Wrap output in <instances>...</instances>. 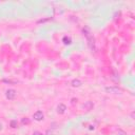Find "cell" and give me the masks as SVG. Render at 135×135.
Masks as SVG:
<instances>
[{"mask_svg":"<svg viewBox=\"0 0 135 135\" xmlns=\"http://www.w3.org/2000/svg\"><path fill=\"white\" fill-rule=\"evenodd\" d=\"M83 34H84V36L87 37V39H88V41H89V44H90V47H93V46H94V39H93V37H92L91 35H90V32H89V30L88 29H83Z\"/></svg>","mask_w":135,"mask_h":135,"instance_id":"6da1fadb","label":"cell"},{"mask_svg":"<svg viewBox=\"0 0 135 135\" xmlns=\"http://www.w3.org/2000/svg\"><path fill=\"white\" fill-rule=\"evenodd\" d=\"M15 96H16V91L15 90H13V89H10V90H7L6 91V98L7 99H14L15 98Z\"/></svg>","mask_w":135,"mask_h":135,"instance_id":"7a4b0ae2","label":"cell"},{"mask_svg":"<svg viewBox=\"0 0 135 135\" xmlns=\"http://www.w3.org/2000/svg\"><path fill=\"white\" fill-rule=\"evenodd\" d=\"M43 117H44V115H43V113L41 112V111H37V112L34 114V119L37 120V121H40L43 119Z\"/></svg>","mask_w":135,"mask_h":135,"instance_id":"3957f363","label":"cell"},{"mask_svg":"<svg viewBox=\"0 0 135 135\" xmlns=\"http://www.w3.org/2000/svg\"><path fill=\"white\" fill-rule=\"evenodd\" d=\"M106 91L109 92V93L118 94V93L120 92V89H118V88H114V87H110V88H106Z\"/></svg>","mask_w":135,"mask_h":135,"instance_id":"277c9868","label":"cell"},{"mask_svg":"<svg viewBox=\"0 0 135 135\" xmlns=\"http://www.w3.org/2000/svg\"><path fill=\"white\" fill-rule=\"evenodd\" d=\"M65 110H67V107H65V105H62V104H60L57 107V112L59 113V114H63V113L65 112Z\"/></svg>","mask_w":135,"mask_h":135,"instance_id":"5b68a950","label":"cell"},{"mask_svg":"<svg viewBox=\"0 0 135 135\" xmlns=\"http://www.w3.org/2000/svg\"><path fill=\"white\" fill-rule=\"evenodd\" d=\"M80 84H81V82L78 80V79H75V80L72 81V86L73 87H80Z\"/></svg>","mask_w":135,"mask_h":135,"instance_id":"8992f818","label":"cell"},{"mask_svg":"<svg viewBox=\"0 0 135 135\" xmlns=\"http://www.w3.org/2000/svg\"><path fill=\"white\" fill-rule=\"evenodd\" d=\"M62 40H63V42H65V44H70L71 43V38L70 37H67V36L63 37Z\"/></svg>","mask_w":135,"mask_h":135,"instance_id":"52a82bcc","label":"cell"},{"mask_svg":"<svg viewBox=\"0 0 135 135\" xmlns=\"http://www.w3.org/2000/svg\"><path fill=\"white\" fill-rule=\"evenodd\" d=\"M11 126H12V128H16V127H17V121L13 120L12 123H11Z\"/></svg>","mask_w":135,"mask_h":135,"instance_id":"ba28073f","label":"cell"},{"mask_svg":"<svg viewBox=\"0 0 135 135\" xmlns=\"http://www.w3.org/2000/svg\"><path fill=\"white\" fill-rule=\"evenodd\" d=\"M33 135H43L42 133H40V132H34Z\"/></svg>","mask_w":135,"mask_h":135,"instance_id":"9c48e42d","label":"cell"},{"mask_svg":"<svg viewBox=\"0 0 135 135\" xmlns=\"http://www.w3.org/2000/svg\"><path fill=\"white\" fill-rule=\"evenodd\" d=\"M22 123H29V119H22Z\"/></svg>","mask_w":135,"mask_h":135,"instance_id":"30bf717a","label":"cell"},{"mask_svg":"<svg viewBox=\"0 0 135 135\" xmlns=\"http://www.w3.org/2000/svg\"><path fill=\"white\" fill-rule=\"evenodd\" d=\"M2 130V125H1V123H0V131Z\"/></svg>","mask_w":135,"mask_h":135,"instance_id":"8fae6325","label":"cell"}]
</instances>
